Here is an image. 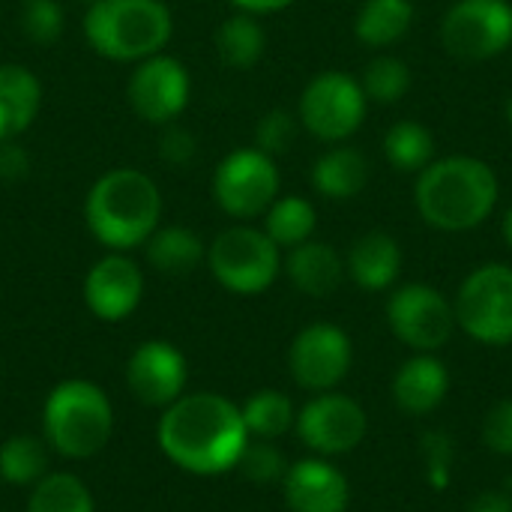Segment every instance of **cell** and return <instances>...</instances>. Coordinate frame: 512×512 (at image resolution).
Wrapping results in <instances>:
<instances>
[{
  "instance_id": "d6986e66",
  "label": "cell",
  "mask_w": 512,
  "mask_h": 512,
  "mask_svg": "<svg viewBox=\"0 0 512 512\" xmlns=\"http://www.w3.org/2000/svg\"><path fill=\"white\" fill-rule=\"evenodd\" d=\"M42 108V84L21 63H0V141L27 132Z\"/></svg>"
},
{
  "instance_id": "8992f818",
  "label": "cell",
  "mask_w": 512,
  "mask_h": 512,
  "mask_svg": "<svg viewBox=\"0 0 512 512\" xmlns=\"http://www.w3.org/2000/svg\"><path fill=\"white\" fill-rule=\"evenodd\" d=\"M207 264L222 288L234 294H261L276 282L282 258L279 246L264 231L237 225L210 243Z\"/></svg>"
},
{
  "instance_id": "5b68a950",
  "label": "cell",
  "mask_w": 512,
  "mask_h": 512,
  "mask_svg": "<svg viewBox=\"0 0 512 512\" xmlns=\"http://www.w3.org/2000/svg\"><path fill=\"white\" fill-rule=\"evenodd\" d=\"M111 426V402L90 381H63L45 402V438L69 459L99 453L111 438Z\"/></svg>"
},
{
  "instance_id": "9a60e30c",
  "label": "cell",
  "mask_w": 512,
  "mask_h": 512,
  "mask_svg": "<svg viewBox=\"0 0 512 512\" xmlns=\"http://www.w3.org/2000/svg\"><path fill=\"white\" fill-rule=\"evenodd\" d=\"M129 390L138 402L153 408H168L183 396L186 387V360L168 342H144L135 348L126 366Z\"/></svg>"
},
{
  "instance_id": "484cf974",
  "label": "cell",
  "mask_w": 512,
  "mask_h": 512,
  "mask_svg": "<svg viewBox=\"0 0 512 512\" xmlns=\"http://www.w3.org/2000/svg\"><path fill=\"white\" fill-rule=\"evenodd\" d=\"M315 225H318L315 207L306 198H297V195L276 198L264 213V234L279 249H294V246L312 240Z\"/></svg>"
},
{
  "instance_id": "8fae6325",
  "label": "cell",
  "mask_w": 512,
  "mask_h": 512,
  "mask_svg": "<svg viewBox=\"0 0 512 512\" xmlns=\"http://www.w3.org/2000/svg\"><path fill=\"white\" fill-rule=\"evenodd\" d=\"M390 330L414 351L432 354L450 342L456 330V312L450 300L432 285H402L387 303Z\"/></svg>"
},
{
  "instance_id": "f1b7e54d",
  "label": "cell",
  "mask_w": 512,
  "mask_h": 512,
  "mask_svg": "<svg viewBox=\"0 0 512 512\" xmlns=\"http://www.w3.org/2000/svg\"><path fill=\"white\" fill-rule=\"evenodd\" d=\"M48 450L33 435H12L0 447V477L12 486H27L45 477Z\"/></svg>"
},
{
  "instance_id": "6da1fadb",
  "label": "cell",
  "mask_w": 512,
  "mask_h": 512,
  "mask_svg": "<svg viewBox=\"0 0 512 512\" xmlns=\"http://www.w3.org/2000/svg\"><path fill=\"white\" fill-rule=\"evenodd\" d=\"M249 432L243 411L216 393L180 396L159 420L162 453L189 474H222L237 465Z\"/></svg>"
},
{
  "instance_id": "d590c367",
  "label": "cell",
  "mask_w": 512,
  "mask_h": 512,
  "mask_svg": "<svg viewBox=\"0 0 512 512\" xmlns=\"http://www.w3.org/2000/svg\"><path fill=\"white\" fill-rule=\"evenodd\" d=\"M483 441L492 453L512 456V399L498 402L483 420Z\"/></svg>"
},
{
  "instance_id": "5bb4252c",
  "label": "cell",
  "mask_w": 512,
  "mask_h": 512,
  "mask_svg": "<svg viewBox=\"0 0 512 512\" xmlns=\"http://www.w3.org/2000/svg\"><path fill=\"white\" fill-rule=\"evenodd\" d=\"M294 423L303 444L321 456L351 453L366 435V411L342 393L315 396Z\"/></svg>"
},
{
  "instance_id": "60d3db41",
  "label": "cell",
  "mask_w": 512,
  "mask_h": 512,
  "mask_svg": "<svg viewBox=\"0 0 512 512\" xmlns=\"http://www.w3.org/2000/svg\"><path fill=\"white\" fill-rule=\"evenodd\" d=\"M501 231H504V240H507V246L512 249V207L507 210V216H504V225H501Z\"/></svg>"
},
{
  "instance_id": "8d00e7d4",
  "label": "cell",
  "mask_w": 512,
  "mask_h": 512,
  "mask_svg": "<svg viewBox=\"0 0 512 512\" xmlns=\"http://www.w3.org/2000/svg\"><path fill=\"white\" fill-rule=\"evenodd\" d=\"M159 153L171 165H186L195 156V135L180 126H168V132L162 135Z\"/></svg>"
},
{
  "instance_id": "ffe728a7",
  "label": "cell",
  "mask_w": 512,
  "mask_h": 512,
  "mask_svg": "<svg viewBox=\"0 0 512 512\" xmlns=\"http://www.w3.org/2000/svg\"><path fill=\"white\" fill-rule=\"evenodd\" d=\"M285 270H288V279L294 282V288L309 297H327L345 279V261L339 258V252L333 246L315 243V240L294 246L285 261Z\"/></svg>"
},
{
  "instance_id": "7402d4cb",
  "label": "cell",
  "mask_w": 512,
  "mask_h": 512,
  "mask_svg": "<svg viewBox=\"0 0 512 512\" xmlns=\"http://www.w3.org/2000/svg\"><path fill=\"white\" fill-rule=\"evenodd\" d=\"M369 183V162L357 147H333L312 168V186L333 201L357 198Z\"/></svg>"
},
{
  "instance_id": "44dd1931",
  "label": "cell",
  "mask_w": 512,
  "mask_h": 512,
  "mask_svg": "<svg viewBox=\"0 0 512 512\" xmlns=\"http://www.w3.org/2000/svg\"><path fill=\"white\" fill-rule=\"evenodd\" d=\"M402 270V249L384 231L363 234L348 252V273L366 291H384Z\"/></svg>"
},
{
  "instance_id": "74e56055",
  "label": "cell",
  "mask_w": 512,
  "mask_h": 512,
  "mask_svg": "<svg viewBox=\"0 0 512 512\" xmlns=\"http://www.w3.org/2000/svg\"><path fill=\"white\" fill-rule=\"evenodd\" d=\"M30 171V156L15 141H0V180H24Z\"/></svg>"
},
{
  "instance_id": "4fadbf2b",
  "label": "cell",
  "mask_w": 512,
  "mask_h": 512,
  "mask_svg": "<svg viewBox=\"0 0 512 512\" xmlns=\"http://www.w3.org/2000/svg\"><path fill=\"white\" fill-rule=\"evenodd\" d=\"M186 102H189V72L180 60L159 51L135 66L129 78V105L141 120L165 126L183 114Z\"/></svg>"
},
{
  "instance_id": "d4e9b609",
  "label": "cell",
  "mask_w": 512,
  "mask_h": 512,
  "mask_svg": "<svg viewBox=\"0 0 512 512\" xmlns=\"http://www.w3.org/2000/svg\"><path fill=\"white\" fill-rule=\"evenodd\" d=\"M264 48H267V33L249 12L225 18L216 30V54L231 69L255 66L264 57Z\"/></svg>"
},
{
  "instance_id": "f35d334b",
  "label": "cell",
  "mask_w": 512,
  "mask_h": 512,
  "mask_svg": "<svg viewBox=\"0 0 512 512\" xmlns=\"http://www.w3.org/2000/svg\"><path fill=\"white\" fill-rule=\"evenodd\" d=\"M468 512H512V498L504 492H483L471 501Z\"/></svg>"
},
{
  "instance_id": "9c48e42d",
  "label": "cell",
  "mask_w": 512,
  "mask_h": 512,
  "mask_svg": "<svg viewBox=\"0 0 512 512\" xmlns=\"http://www.w3.org/2000/svg\"><path fill=\"white\" fill-rule=\"evenodd\" d=\"M441 42L459 60L504 54L512 42V6L507 0H456L441 21Z\"/></svg>"
},
{
  "instance_id": "7c38bea8",
  "label": "cell",
  "mask_w": 512,
  "mask_h": 512,
  "mask_svg": "<svg viewBox=\"0 0 512 512\" xmlns=\"http://www.w3.org/2000/svg\"><path fill=\"white\" fill-rule=\"evenodd\" d=\"M288 366L300 387L327 393L351 369V339L336 324H309L291 342Z\"/></svg>"
},
{
  "instance_id": "e575fe53",
  "label": "cell",
  "mask_w": 512,
  "mask_h": 512,
  "mask_svg": "<svg viewBox=\"0 0 512 512\" xmlns=\"http://www.w3.org/2000/svg\"><path fill=\"white\" fill-rule=\"evenodd\" d=\"M420 450H423V459H426V468H429V483L435 489H444L450 483V471H453V462H456V444L447 432H426L420 438Z\"/></svg>"
},
{
  "instance_id": "d6a6232c",
  "label": "cell",
  "mask_w": 512,
  "mask_h": 512,
  "mask_svg": "<svg viewBox=\"0 0 512 512\" xmlns=\"http://www.w3.org/2000/svg\"><path fill=\"white\" fill-rule=\"evenodd\" d=\"M234 468H240V474L246 480H252V483H273V480L285 477V471H288L282 453L273 444L261 441V438H258V444L249 441L243 447V453H240Z\"/></svg>"
},
{
  "instance_id": "52a82bcc",
  "label": "cell",
  "mask_w": 512,
  "mask_h": 512,
  "mask_svg": "<svg viewBox=\"0 0 512 512\" xmlns=\"http://www.w3.org/2000/svg\"><path fill=\"white\" fill-rule=\"evenodd\" d=\"M456 324L483 345L512 342V267L483 264L459 288Z\"/></svg>"
},
{
  "instance_id": "836d02e7",
  "label": "cell",
  "mask_w": 512,
  "mask_h": 512,
  "mask_svg": "<svg viewBox=\"0 0 512 512\" xmlns=\"http://www.w3.org/2000/svg\"><path fill=\"white\" fill-rule=\"evenodd\" d=\"M297 138V117L276 108V111H267L261 120H258V129H255V144L261 153L267 156H279L285 150H291Z\"/></svg>"
},
{
  "instance_id": "f546056e",
  "label": "cell",
  "mask_w": 512,
  "mask_h": 512,
  "mask_svg": "<svg viewBox=\"0 0 512 512\" xmlns=\"http://www.w3.org/2000/svg\"><path fill=\"white\" fill-rule=\"evenodd\" d=\"M27 512H93V498L78 477L48 474L36 483Z\"/></svg>"
},
{
  "instance_id": "2e32d148",
  "label": "cell",
  "mask_w": 512,
  "mask_h": 512,
  "mask_svg": "<svg viewBox=\"0 0 512 512\" xmlns=\"http://www.w3.org/2000/svg\"><path fill=\"white\" fill-rule=\"evenodd\" d=\"M141 297H144V276L138 264L120 252L93 264L84 279L87 309L102 321H123L138 309Z\"/></svg>"
},
{
  "instance_id": "1f68e13d",
  "label": "cell",
  "mask_w": 512,
  "mask_h": 512,
  "mask_svg": "<svg viewBox=\"0 0 512 512\" xmlns=\"http://www.w3.org/2000/svg\"><path fill=\"white\" fill-rule=\"evenodd\" d=\"M63 6L57 0H27L21 6V33L36 45H51L63 33Z\"/></svg>"
},
{
  "instance_id": "4316f807",
  "label": "cell",
  "mask_w": 512,
  "mask_h": 512,
  "mask_svg": "<svg viewBox=\"0 0 512 512\" xmlns=\"http://www.w3.org/2000/svg\"><path fill=\"white\" fill-rule=\"evenodd\" d=\"M435 153V138L423 123L414 120H402L396 126L387 129L384 135V156L393 168L411 174V171H423L432 162Z\"/></svg>"
},
{
  "instance_id": "7a4b0ae2",
  "label": "cell",
  "mask_w": 512,
  "mask_h": 512,
  "mask_svg": "<svg viewBox=\"0 0 512 512\" xmlns=\"http://www.w3.org/2000/svg\"><path fill=\"white\" fill-rule=\"evenodd\" d=\"M414 204L438 231H471L492 216L498 204V177L474 156L432 159L417 177Z\"/></svg>"
},
{
  "instance_id": "83f0119b",
  "label": "cell",
  "mask_w": 512,
  "mask_h": 512,
  "mask_svg": "<svg viewBox=\"0 0 512 512\" xmlns=\"http://www.w3.org/2000/svg\"><path fill=\"white\" fill-rule=\"evenodd\" d=\"M294 405L285 393L279 390H261L255 393L246 405H243V423L246 432L261 438V441H273L279 435H285L294 426Z\"/></svg>"
},
{
  "instance_id": "4dcf8cb0",
  "label": "cell",
  "mask_w": 512,
  "mask_h": 512,
  "mask_svg": "<svg viewBox=\"0 0 512 512\" xmlns=\"http://www.w3.org/2000/svg\"><path fill=\"white\" fill-rule=\"evenodd\" d=\"M360 87H363L366 99H372L378 105H393V102H399L411 90V69L399 57H390V54L375 57L366 66Z\"/></svg>"
},
{
  "instance_id": "3957f363",
  "label": "cell",
  "mask_w": 512,
  "mask_h": 512,
  "mask_svg": "<svg viewBox=\"0 0 512 512\" xmlns=\"http://www.w3.org/2000/svg\"><path fill=\"white\" fill-rule=\"evenodd\" d=\"M162 195L153 177L138 168H111L87 192L84 219L90 234L114 249H135L159 228Z\"/></svg>"
},
{
  "instance_id": "7bdbcfd3",
  "label": "cell",
  "mask_w": 512,
  "mask_h": 512,
  "mask_svg": "<svg viewBox=\"0 0 512 512\" xmlns=\"http://www.w3.org/2000/svg\"><path fill=\"white\" fill-rule=\"evenodd\" d=\"M90 3H93V0H90Z\"/></svg>"
},
{
  "instance_id": "ac0fdd59",
  "label": "cell",
  "mask_w": 512,
  "mask_h": 512,
  "mask_svg": "<svg viewBox=\"0 0 512 512\" xmlns=\"http://www.w3.org/2000/svg\"><path fill=\"white\" fill-rule=\"evenodd\" d=\"M450 390L447 366L432 354L411 357L393 378V399L408 414H432Z\"/></svg>"
},
{
  "instance_id": "603a6c76",
  "label": "cell",
  "mask_w": 512,
  "mask_h": 512,
  "mask_svg": "<svg viewBox=\"0 0 512 512\" xmlns=\"http://www.w3.org/2000/svg\"><path fill=\"white\" fill-rule=\"evenodd\" d=\"M207 258L201 237L183 225L156 228L147 237V261L165 276H186Z\"/></svg>"
},
{
  "instance_id": "30bf717a",
  "label": "cell",
  "mask_w": 512,
  "mask_h": 512,
  "mask_svg": "<svg viewBox=\"0 0 512 512\" xmlns=\"http://www.w3.org/2000/svg\"><path fill=\"white\" fill-rule=\"evenodd\" d=\"M366 93L345 72H321L300 96V123L321 141L351 138L366 117Z\"/></svg>"
},
{
  "instance_id": "277c9868",
  "label": "cell",
  "mask_w": 512,
  "mask_h": 512,
  "mask_svg": "<svg viewBox=\"0 0 512 512\" xmlns=\"http://www.w3.org/2000/svg\"><path fill=\"white\" fill-rule=\"evenodd\" d=\"M171 33L174 18L162 0H93L84 15L90 48L108 60L141 63L159 54Z\"/></svg>"
},
{
  "instance_id": "cb8c5ba5",
  "label": "cell",
  "mask_w": 512,
  "mask_h": 512,
  "mask_svg": "<svg viewBox=\"0 0 512 512\" xmlns=\"http://www.w3.org/2000/svg\"><path fill=\"white\" fill-rule=\"evenodd\" d=\"M414 21L411 0H366L357 12L354 33L369 48H387L399 42Z\"/></svg>"
},
{
  "instance_id": "e0dca14e",
  "label": "cell",
  "mask_w": 512,
  "mask_h": 512,
  "mask_svg": "<svg viewBox=\"0 0 512 512\" xmlns=\"http://www.w3.org/2000/svg\"><path fill=\"white\" fill-rule=\"evenodd\" d=\"M285 501L291 512H345L351 501L348 480L324 459H306L285 471Z\"/></svg>"
},
{
  "instance_id": "ab89813d",
  "label": "cell",
  "mask_w": 512,
  "mask_h": 512,
  "mask_svg": "<svg viewBox=\"0 0 512 512\" xmlns=\"http://www.w3.org/2000/svg\"><path fill=\"white\" fill-rule=\"evenodd\" d=\"M297 0H234V6H240V12L249 15H270V12H282Z\"/></svg>"
},
{
  "instance_id": "ba28073f",
  "label": "cell",
  "mask_w": 512,
  "mask_h": 512,
  "mask_svg": "<svg viewBox=\"0 0 512 512\" xmlns=\"http://www.w3.org/2000/svg\"><path fill=\"white\" fill-rule=\"evenodd\" d=\"M213 198L234 219H255L279 198V168L258 147L228 153L213 174Z\"/></svg>"
},
{
  "instance_id": "b9f144b4",
  "label": "cell",
  "mask_w": 512,
  "mask_h": 512,
  "mask_svg": "<svg viewBox=\"0 0 512 512\" xmlns=\"http://www.w3.org/2000/svg\"><path fill=\"white\" fill-rule=\"evenodd\" d=\"M507 123H510V129H512V96L507 99Z\"/></svg>"
}]
</instances>
